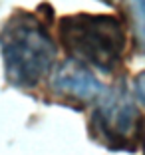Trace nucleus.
Segmentation results:
<instances>
[{"label": "nucleus", "mask_w": 145, "mask_h": 155, "mask_svg": "<svg viewBox=\"0 0 145 155\" xmlns=\"http://www.w3.org/2000/svg\"><path fill=\"white\" fill-rule=\"evenodd\" d=\"M0 54L12 86L34 87L54 68L56 44L38 16L20 10L0 30Z\"/></svg>", "instance_id": "nucleus-1"}, {"label": "nucleus", "mask_w": 145, "mask_h": 155, "mask_svg": "<svg viewBox=\"0 0 145 155\" xmlns=\"http://www.w3.org/2000/svg\"><path fill=\"white\" fill-rule=\"evenodd\" d=\"M100 2H104V4H107V6H114V4H117L119 0H100Z\"/></svg>", "instance_id": "nucleus-6"}, {"label": "nucleus", "mask_w": 145, "mask_h": 155, "mask_svg": "<svg viewBox=\"0 0 145 155\" xmlns=\"http://www.w3.org/2000/svg\"><path fill=\"white\" fill-rule=\"evenodd\" d=\"M90 127L97 143L111 151L137 149L143 139L145 125L125 80H119L109 90H104V94L97 97Z\"/></svg>", "instance_id": "nucleus-3"}, {"label": "nucleus", "mask_w": 145, "mask_h": 155, "mask_svg": "<svg viewBox=\"0 0 145 155\" xmlns=\"http://www.w3.org/2000/svg\"><path fill=\"white\" fill-rule=\"evenodd\" d=\"M133 14H135L137 40H139L141 52L145 54V0H133Z\"/></svg>", "instance_id": "nucleus-5"}, {"label": "nucleus", "mask_w": 145, "mask_h": 155, "mask_svg": "<svg viewBox=\"0 0 145 155\" xmlns=\"http://www.w3.org/2000/svg\"><path fill=\"white\" fill-rule=\"evenodd\" d=\"M50 84L56 96H64L70 100L84 101V104L100 97L104 91V86L95 80V76L86 66H82L80 62H74L70 58L64 60L54 70Z\"/></svg>", "instance_id": "nucleus-4"}, {"label": "nucleus", "mask_w": 145, "mask_h": 155, "mask_svg": "<svg viewBox=\"0 0 145 155\" xmlns=\"http://www.w3.org/2000/svg\"><path fill=\"white\" fill-rule=\"evenodd\" d=\"M58 36L70 60L111 74L119 66L127 46L123 22L114 14L77 12L58 22Z\"/></svg>", "instance_id": "nucleus-2"}, {"label": "nucleus", "mask_w": 145, "mask_h": 155, "mask_svg": "<svg viewBox=\"0 0 145 155\" xmlns=\"http://www.w3.org/2000/svg\"><path fill=\"white\" fill-rule=\"evenodd\" d=\"M143 141H145V133H143Z\"/></svg>", "instance_id": "nucleus-7"}]
</instances>
